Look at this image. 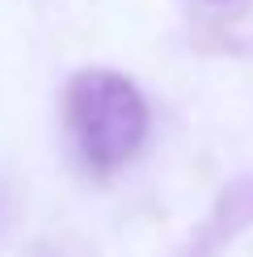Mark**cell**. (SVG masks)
Instances as JSON below:
<instances>
[{"label": "cell", "mask_w": 253, "mask_h": 257, "mask_svg": "<svg viewBox=\"0 0 253 257\" xmlns=\"http://www.w3.org/2000/svg\"><path fill=\"white\" fill-rule=\"evenodd\" d=\"M63 126L89 173H114L148 139V101L135 80L105 68H84L63 93Z\"/></svg>", "instance_id": "cell-1"}]
</instances>
